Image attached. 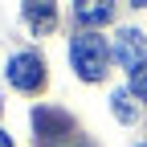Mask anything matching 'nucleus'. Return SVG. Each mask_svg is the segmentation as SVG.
<instances>
[{
  "mask_svg": "<svg viewBox=\"0 0 147 147\" xmlns=\"http://www.w3.org/2000/svg\"><path fill=\"white\" fill-rule=\"evenodd\" d=\"M110 110H115V119L119 123H135V102H131V90H115V94H110Z\"/></svg>",
  "mask_w": 147,
  "mask_h": 147,
  "instance_id": "7",
  "label": "nucleus"
},
{
  "mask_svg": "<svg viewBox=\"0 0 147 147\" xmlns=\"http://www.w3.org/2000/svg\"><path fill=\"white\" fill-rule=\"evenodd\" d=\"M33 127H37V139H45V143H53V139H65V135L74 131V123L61 115V110H49V106L33 110Z\"/></svg>",
  "mask_w": 147,
  "mask_h": 147,
  "instance_id": "4",
  "label": "nucleus"
},
{
  "mask_svg": "<svg viewBox=\"0 0 147 147\" xmlns=\"http://www.w3.org/2000/svg\"><path fill=\"white\" fill-rule=\"evenodd\" d=\"M25 21L37 33H49L53 25H57V8H53V4H25Z\"/></svg>",
  "mask_w": 147,
  "mask_h": 147,
  "instance_id": "5",
  "label": "nucleus"
},
{
  "mask_svg": "<svg viewBox=\"0 0 147 147\" xmlns=\"http://www.w3.org/2000/svg\"><path fill=\"white\" fill-rule=\"evenodd\" d=\"M69 61L78 69L82 82H98L106 78V61H110V49L102 41V33H78L69 41Z\"/></svg>",
  "mask_w": 147,
  "mask_h": 147,
  "instance_id": "1",
  "label": "nucleus"
},
{
  "mask_svg": "<svg viewBox=\"0 0 147 147\" xmlns=\"http://www.w3.org/2000/svg\"><path fill=\"white\" fill-rule=\"evenodd\" d=\"M0 147H12V139H8V135H4V131H0Z\"/></svg>",
  "mask_w": 147,
  "mask_h": 147,
  "instance_id": "9",
  "label": "nucleus"
},
{
  "mask_svg": "<svg viewBox=\"0 0 147 147\" xmlns=\"http://www.w3.org/2000/svg\"><path fill=\"white\" fill-rule=\"evenodd\" d=\"M143 147H147V143H143Z\"/></svg>",
  "mask_w": 147,
  "mask_h": 147,
  "instance_id": "10",
  "label": "nucleus"
},
{
  "mask_svg": "<svg viewBox=\"0 0 147 147\" xmlns=\"http://www.w3.org/2000/svg\"><path fill=\"white\" fill-rule=\"evenodd\" d=\"M74 16H78V25H106V21H110V4H94V0H86V4L74 8Z\"/></svg>",
  "mask_w": 147,
  "mask_h": 147,
  "instance_id": "6",
  "label": "nucleus"
},
{
  "mask_svg": "<svg viewBox=\"0 0 147 147\" xmlns=\"http://www.w3.org/2000/svg\"><path fill=\"white\" fill-rule=\"evenodd\" d=\"M8 82L16 86V90H25V94H29V90H37V86H41L45 82V61H41V53H12V57H8Z\"/></svg>",
  "mask_w": 147,
  "mask_h": 147,
  "instance_id": "2",
  "label": "nucleus"
},
{
  "mask_svg": "<svg viewBox=\"0 0 147 147\" xmlns=\"http://www.w3.org/2000/svg\"><path fill=\"white\" fill-rule=\"evenodd\" d=\"M131 94H135L139 102H147V65L131 74Z\"/></svg>",
  "mask_w": 147,
  "mask_h": 147,
  "instance_id": "8",
  "label": "nucleus"
},
{
  "mask_svg": "<svg viewBox=\"0 0 147 147\" xmlns=\"http://www.w3.org/2000/svg\"><path fill=\"white\" fill-rule=\"evenodd\" d=\"M115 57L123 61L127 74H135V69L147 65V41H143L139 29H123V33H119V41H115Z\"/></svg>",
  "mask_w": 147,
  "mask_h": 147,
  "instance_id": "3",
  "label": "nucleus"
}]
</instances>
